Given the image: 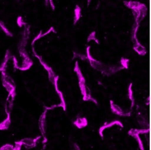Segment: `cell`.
Wrapping results in <instances>:
<instances>
[{
    "label": "cell",
    "instance_id": "cell-1",
    "mask_svg": "<svg viewBox=\"0 0 151 150\" xmlns=\"http://www.w3.org/2000/svg\"><path fill=\"white\" fill-rule=\"evenodd\" d=\"M114 124H116V125H119V126H121V127H123L122 123H121L120 122L118 121H114L110 123H109V124H106V125H104V126L101 127L99 129V134L100 136H102V132H103L102 131H103L105 128L111 127V126H113V125H114Z\"/></svg>",
    "mask_w": 151,
    "mask_h": 150
},
{
    "label": "cell",
    "instance_id": "cell-2",
    "mask_svg": "<svg viewBox=\"0 0 151 150\" xmlns=\"http://www.w3.org/2000/svg\"><path fill=\"white\" fill-rule=\"evenodd\" d=\"M74 123L79 128H81L83 127H85L87 125V122L85 118H78L76 122H75Z\"/></svg>",
    "mask_w": 151,
    "mask_h": 150
},
{
    "label": "cell",
    "instance_id": "cell-3",
    "mask_svg": "<svg viewBox=\"0 0 151 150\" xmlns=\"http://www.w3.org/2000/svg\"><path fill=\"white\" fill-rule=\"evenodd\" d=\"M129 133V134L130 135L134 137L136 139V140H137L139 146L140 150H144L142 142H141V139L139 138V136L138 134L134 133V132H132L131 130L129 131V133Z\"/></svg>",
    "mask_w": 151,
    "mask_h": 150
}]
</instances>
